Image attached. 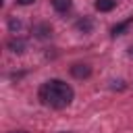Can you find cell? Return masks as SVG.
<instances>
[{"mask_svg": "<svg viewBox=\"0 0 133 133\" xmlns=\"http://www.w3.org/2000/svg\"><path fill=\"white\" fill-rule=\"evenodd\" d=\"M12 133H25V131H12Z\"/></svg>", "mask_w": 133, "mask_h": 133, "instance_id": "8fae6325", "label": "cell"}, {"mask_svg": "<svg viewBox=\"0 0 133 133\" xmlns=\"http://www.w3.org/2000/svg\"><path fill=\"white\" fill-rule=\"evenodd\" d=\"M8 25H10V29H12V31H15V29H19V27H21V23H19V21H17V19H10V21H8Z\"/></svg>", "mask_w": 133, "mask_h": 133, "instance_id": "9c48e42d", "label": "cell"}, {"mask_svg": "<svg viewBox=\"0 0 133 133\" xmlns=\"http://www.w3.org/2000/svg\"><path fill=\"white\" fill-rule=\"evenodd\" d=\"M131 23H133V17H131V19H127L125 23H118V25H114V27H112V35H121V33H123V31H125V29H127Z\"/></svg>", "mask_w": 133, "mask_h": 133, "instance_id": "ba28073f", "label": "cell"}, {"mask_svg": "<svg viewBox=\"0 0 133 133\" xmlns=\"http://www.w3.org/2000/svg\"><path fill=\"white\" fill-rule=\"evenodd\" d=\"M8 48H10L12 52H17V54H21V52L25 50V42H23V39H17V37H12V39L8 42Z\"/></svg>", "mask_w": 133, "mask_h": 133, "instance_id": "5b68a950", "label": "cell"}, {"mask_svg": "<svg viewBox=\"0 0 133 133\" xmlns=\"http://www.w3.org/2000/svg\"><path fill=\"white\" fill-rule=\"evenodd\" d=\"M79 31H83V33H89L91 31V27H94V23L89 21V19H81V21H77V25H75Z\"/></svg>", "mask_w": 133, "mask_h": 133, "instance_id": "52a82bcc", "label": "cell"}, {"mask_svg": "<svg viewBox=\"0 0 133 133\" xmlns=\"http://www.w3.org/2000/svg\"><path fill=\"white\" fill-rule=\"evenodd\" d=\"M17 2H19V4H23V6H27V4H33L35 0H17Z\"/></svg>", "mask_w": 133, "mask_h": 133, "instance_id": "30bf717a", "label": "cell"}, {"mask_svg": "<svg viewBox=\"0 0 133 133\" xmlns=\"http://www.w3.org/2000/svg\"><path fill=\"white\" fill-rule=\"evenodd\" d=\"M39 100L42 104L46 106H52V108H64L71 104L73 100V87L66 85L64 81L60 79H52V81H46L42 87H39Z\"/></svg>", "mask_w": 133, "mask_h": 133, "instance_id": "6da1fadb", "label": "cell"}, {"mask_svg": "<svg viewBox=\"0 0 133 133\" xmlns=\"http://www.w3.org/2000/svg\"><path fill=\"white\" fill-rule=\"evenodd\" d=\"M52 6H54V10H58V12H66V10L71 8V0H52Z\"/></svg>", "mask_w": 133, "mask_h": 133, "instance_id": "8992f818", "label": "cell"}, {"mask_svg": "<svg viewBox=\"0 0 133 133\" xmlns=\"http://www.w3.org/2000/svg\"><path fill=\"white\" fill-rule=\"evenodd\" d=\"M114 0H96V10H100V12H110L112 8H114Z\"/></svg>", "mask_w": 133, "mask_h": 133, "instance_id": "277c9868", "label": "cell"}, {"mask_svg": "<svg viewBox=\"0 0 133 133\" xmlns=\"http://www.w3.org/2000/svg\"><path fill=\"white\" fill-rule=\"evenodd\" d=\"M33 33H35V37L44 39V37L52 35V27H50L48 23H39V25H35V27H33Z\"/></svg>", "mask_w": 133, "mask_h": 133, "instance_id": "3957f363", "label": "cell"}, {"mask_svg": "<svg viewBox=\"0 0 133 133\" xmlns=\"http://www.w3.org/2000/svg\"><path fill=\"white\" fill-rule=\"evenodd\" d=\"M71 75L75 79H85V77L91 75V66L89 64H73L71 66Z\"/></svg>", "mask_w": 133, "mask_h": 133, "instance_id": "7a4b0ae2", "label": "cell"}]
</instances>
